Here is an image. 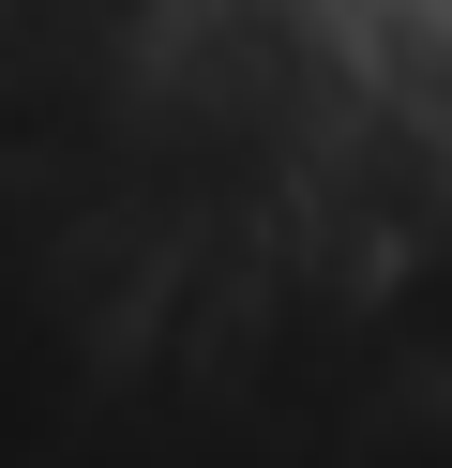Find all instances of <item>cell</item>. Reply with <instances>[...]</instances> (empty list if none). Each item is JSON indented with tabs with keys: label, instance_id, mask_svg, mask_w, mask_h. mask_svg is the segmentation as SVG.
Listing matches in <instances>:
<instances>
[]
</instances>
